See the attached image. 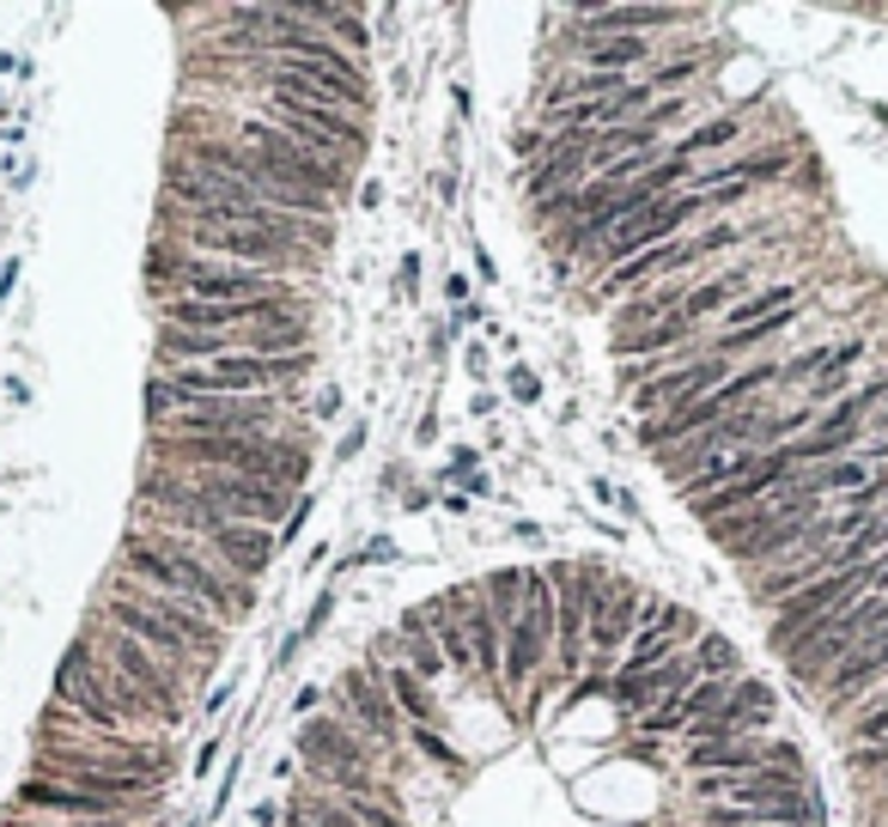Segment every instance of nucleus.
Returning a JSON list of instances; mask_svg holds the SVG:
<instances>
[{"instance_id": "obj_1", "label": "nucleus", "mask_w": 888, "mask_h": 827, "mask_svg": "<svg viewBox=\"0 0 888 827\" xmlns=\"http://www.w3.org/2000/svg\"><path fill=\"white\" fill-rule=\"evenodd\" d=\"M122 578L159 590V597L201 602L213 620H238V615H250V602H256V590L238 585L231 572H220V560H213L201 541L171 536V529H134V536L122 541Z\"/></svg>"}, {"instance_id": "obj_2", "label": "nucleus", "mask_w": 888, "mask_h": 827, "mask_svg": "<svg viewBox=\"0 0 888 827\" xmlns=\"http://www.w3.org/2000/svg\"><path fill=\"white\" fill-rule=\"evenodd\" d=\"M152 280H171V299H201V305H243V299H268V305H299L305 292L287 287V275L268 268H238V262H208L189 250H159L152 256Z\"/></svg>"}, {"instance_id": "obj_3", "label": "nucleus", "mask_w": 888, "mask_h": 827, "mask_svg": "<svg viewBox=\"0 0 888 827\" xmlns=\"http://www.w3.org/2000/svg\"><path fill=\"white\" fill-rule=\"evenodd\" d=\"M542 664H555V585L548 572H523V602H518V620L506 627V651H499V700H518Z\"/></svg>"}, {"instance_id": "obj_4", "label": "nucleus", "mask_w": 888, "mask_h": 827, "mask_svg": "<svg viewBox=\"0 0 888 827\" xmlns=\"http://www.w3.org/2000/svg\"><path fill=\"white\" fill-rule=\"evenodd\" d=\"M171 219H177V213H171ZM171 231L183 238L189 256H208V262L268 268V275L311 262V243L287 238V231H262V226H196V219H183V226H171Z\"/></svg>"}, {"instance_id": "obj_5", "label": "nucleus", "mask_w": 888, "mask_h": 827, "mask_svg": "<svg viewBox=\"0 0 888 827\" xmlns=\"http://www.w3.org/2000/svg\"><path fill=\"white\" fill-rule=\"evenodd\" d=\"M86 645H92V657L110 669V676H122L128 688H134L140 700L152 706V713H159L164 730H177V724H183V676H177V669H164L159 657L147 651V645H134L128 632H116V627L86 632Z\"/></svg>"}, {"instance_id": "obj_6", "label": "nucleus", "mask_w": 888, "mask_h": 827, "mask_svg": "<svg viewBox=\"0 0 888 827\" xmlns=\"http://www.w3.org/2000/svg\"><path fill=\"white\" fill-rule=\"evenodd\" d=\"M335 718H341L347 730L371 748V755L402 748V718H396L390 694H383V681H378V664L341 669V681H335Z\"/></svg>"}, {"instance_id": "obj_7", "label": "nucleus", "mask_w": 888, "mask_h": 827, "mask_svg": "<svg viewBox=\"0 0 888 827\" xmlns=\"http://www.w3.org/2000/svg\"><path fill=\"white\" fill-rule=\"evenodd\" d=\"M104 627L128 632V639H134V645H147V651L159 657L164 669H177V676H183V681H189V669H196L201 657H208V651H201V645L189 639L183 627H171V620H164V615H152V609H140V602L116 597V590H110V602H104Z\"/></svg>"}, {"instance_id": "obj_8", "label": "nucleus", "mask_w": 888, "mask_h": 827, "mask_svg": "<svg viewBox=\"0 0 888 827\" xmlns=\"http://www.w3.org/2000/svg\"><path fill=\"white\" fill-rule=\"evenodd\" d=\"M737 378L730 371V359H688V366H676V371H658V378H646L633 390V414H651V408H669V420H681L688 408H700L712 390H725V383Z\"/></svg>"}, {"instance_id": "obj_9", "label": "nucleus", "mask_w": 888, "mask_h": 827, "mask_svg": "<svg viewBox=\"0 0 888 827\" xmlns=\"http://www.w3.org/2000/svg\"><path fill=\"white\" fill-rule=\"evenodd\" d=\"M700 213H706V207H700V196H663V201L639 207L633 219H621V226H615L609 238L597 243V256H602V262H615V268H621L627 256L651 250V243H676V231L688 226V219H700Z\"/></svg>"}, {"instance_id": "obj_10", "label": "nucleus", "mask_w": 888, "mask_h": 827, "mask_svg": "<svg viewBox=\"0 0 888 827\" xmlns=\"http://www.w3.org/2000/svg\"><path fill=\"white\" fill-rule=\"evenodd\" d=\"M865 590H870V560H865V566H852V572H828V578H816V585H804L797 597H785L779 609H774V627H767V645H774V651L785 657V651H791V639L809 627V620H816V615H828L840 597H865Z\"/></svg>"}, {"instance_id": "obj_11", "label": "nucleus", "mask_w": 888, "mask_h": 827, "mask_svg": "<svg viewBox=\"0 0 888 827\" xmlns=\"http://www.w3.org/2000/svg\"><path fill=\"white\" fill-rule=\"evenodd\" d=\"M548 585H555V669L566 681H578L590 669V620H585V585H578V572H566L555 566L548 572Z\"/></svg>"}, {"instance_id": "obj_12", "label": "nucleus", "mask_w": 888, "mask_h": 827, "mask_svg": "<svg viewBox=\"0 0 888 827\" xmlns=\"http://www.w3.org/2000/svg\"><path fill=\"white\" fill-rule=\"evenodd\" d=\"M299 755L311 760V773H371V767H378V755H371V748L359 743V736L347 730L335 713L329 718H305Z\"/></svg>"}, {"instance_id": "obj_13", "label": "nucleus", "mask_w": 888, "mask_h": 827, "mask_svg": "<svg viewBox=\"0 0 888 827\" xmlns=\"http://www.w3.org/2000/svg\"><path fill=\"white\" fill-rule=\"evenodd\" d=\"M19 809H49V816H68L80 827H116V816H122V804L92 797V791H80V785L43 779V773H31V779L19 785Z\"/></svg>"}, {"instance_id": "obj_14", "label": "nucleus", "mask_w": 888, "mask_h": 827, "mask_svg": "<svg viewBox=\"0 0 888 827\" xmlns=\"http://www.w3.org/2000/svg\"><path fill=\"white\" fill-rule=\"evenodd\" d=\"M378 664V681H383V694H390V706H396V718H402V730L408 724H427V730H439V700H432V688L415 676V669H402V664H383V657H371Z\"/></svg>"}, {"instance_id": "obj_15", "label": "nucleus", "mask_w": 888, "mask_h": 827, "mask_svg": "<svg viewBox=\"0 0 888 827\" xmlns=\"http://www.w3.org/2000/svg\"><path fill=\"white\" fill-rule=\"evenodd\" d=\"M578 24H590V37H627V31H658V24H688L700 12L688 7H597V12H572Z\"/></svg>"}, {"instance_id": "obj_16", "label": "nucleus", "mask_w": 888, "mask_h": 827, "mask_svg": "<svg viewBox=\"0 0 888 827\" xmlns=\"http://www.w3.org/2000/svg\"><path fill=\"white\" fill-rule=\"evenodd\" d=\"M688 767H694V779L700 773H718V779H749V773H761L767 767V748L755 743H694L688 748Z\"/></svg>"}, {"instance_id": "obj_17", "label": "nucleus", "mask_w": 888, "mask_h": 827, "mask_svg": "<svg viewBox=\"0 0 888 827\" xmlns=\"http://www.w3.org/2000/svg\"><path fill=\"white\" fill-rule=\"evenodd\" d=\"M742 287H749V268H730V275H718L712 287H694L688 299L676 305V317L688 322V329H700V322L712 317V310H730V305H737V292H742Z\"/></svg>"}, {"instance_id": "obj_18", "label": "nucleus", "mask_w": 888, "mask_h": 827, "mask_svg": "<svg viewBox=\"0 0 888 827\" xmlns=\"http://www.w3.org/2000/svg\"><path fill=\"white\" fill-rule=\"evenodd\" d=\"M646 56H651V37H585L590 73H633Z\"/></svg>"}, {"instance_id": "obj_19", "label": "nucleus", "mask_w": 888, "mask_h": 827, "mask_svg": "<svg viewBox=\"0 0 888 827\" xmlns=\"http://www.w3.org/2000/svg\"><path fill=\"white\" fill-rule=\"evenodd\" d=\"M688 292L669 280V287H646V292H633V299H621V322H615V335H639V329H651V322H663L669 310H676Z\"/></svg>"}, {"instance_id": "obj_20", "label": "nucleus", "mask_w": 888, "mask_h": 827, "mask_svg": "<svg viewBox=\"0 0 888 827\" xmlns=\"http://www.w3.org/2000/svg\"><path fill=\"white\" fill-rule=\"evenodd\" d=\"M481 602H487V615L499 620V632L518 620V602H523V572L518 566H493V572L481 578Z\"/></svg>"}, {"instance_id": "obj_21", "label": "nucleus", "mask_w": 888, "mask_h": 827, "mask_svg": "<svg viewBox=\"0 0 888 827\" xmlns=\"http://www.w3.org/2000/svg\"><path fill=\"white\" fill-rule=\"evenodd\" d=\"M791 299H797V287H791V280H779V287H761V292H749V299H737L725 310V322H730V329H755V322H767L774 310H791Z\"/></svg>"}, {"instance_id": "obj_22", "label": "nucleus", "mask_w": 888, "mask_h": 827, "mask_svg": "<svg viewBox=\"0 0 888 827\" xmlns=\"http://www.w3.org/2000/svg\"><path fill=\"white\" fill-rule=\"evenodd\" d=\"M804 487H816V494H865V487H870V462L865 457L821 462V469L804 475Z\"/></svg>"}, {"instance_id": "obj_23", "label": "nucleus", "mask_w": 888, "mask_h": 827, "mask_svg": "<svg viewBox=\"0 0 888 827\" xmlns=\"http://www.w3.org/2000/svg\"><path fill=\"white\" fill-rule=\"evenodd\" d=\"M694 669H700L706 681H730V676L742 669V657H737V645H730L725 632L706 627V632H700V651H694Z\"/></svg>"}, {"instance_id": "obj_24", "label": "nucleus", "mask_w": 888, "mask_h": 827, "mask_svg": "<svg viewBox=\"0 0 888 827\" xmlns=\"http://www.w3.org/2000/svg\"><path fill=\"white\" fill-rule=\"evenodd\" d=\"M858 359H865V341H840V347H834V359L821 366V378H809V402H828V396L846 383V371H852Z\"/></svg>"}, {"instance_id": "obj_25", "label": "nucleus", "mask_w": 888, "mask_h": 827, "mask_svg": "<svg viewBox=\"0 0 888 827\" xmlns=\"http://www.w3.org/2000/svg\"><path fill=\"white\" fill-rule=\"evenodd\" d=\"M742 134V116H712L706 128H694L688 140L676 147V159H694V152H712V147H730V140Z\"/></svg>"}, {"instance_id": "obj_26", "label": "nucleus", "mask_w": 888, "mask_h": 827, "mask_svg": "<svg viewBox=\"0 0 888 827\" xmlns=\"http://www.w3.org/2000/svg\"><path fill=\"white\" fill-rule=\"evenodd\" d=\"M725 694H730V681H694V688L681 694V730L700 724V718H712L718 706H725Z\"/></svg>"}, {"instance_id": "obj_27", "label": "nucleus", "mask_w": 888, "mask_h": 827, "mask_svg": "<svg viewBox=\"0 0 888 827\" xmlns=\"http://www.w3.org/2000/svg\"><path fill=\"white\" fill-rule=\"evenodd\" d=\"M402 743H415V748H420V755H427V760H432V767H445V773H457V748H450V743H445V736H439V730H427V724H408V730H402Z\"/></svg>"}, {"instance_id": "obj_28", "label": "nucleus", "mask_w": 888, "mask_h": 827, "mask_svg": "<svg viewBox=\"0 0 888 827\" xmlns=\"http://www.w3.org/2000/svg\"><path fill=\"white\" fill-rule=\"evenodd\" d=\"M700 73V56H681V61H669V68H651L646 73V92L658 98V92H681V86Z\"/></svg>"}, {"instance_id": "obj_29", "label": "nucleus", "mask_w": 888, "mask_h": 827, "mask_svg": "<svg viewBox=\"0 0 888 827\" xmlns=\"http://www.w3.org/2000/svg\"><path fill=\"white\" fill-rule=\"evenodd\" d=\"M305 517H311V499H292V511H287V529H280V541H299Z\"/></svg>"}, {"instance_id": "obj_30", "label": "nucleus", "mask_w": 888, "mask_h": 827, "mask_svg": "<svg viewBox=\"0 0 888 827\" xmlns=\"http://www.w3.org/2000/svg\"><path fill=\"white\" fill-rule=\"evenodd\" d=\"M511 390H518V402H536V396H542V383H536L530 371L518 366V371H511Z\"/></svg>"}, {"instance_id": "obj_31", "label": "nucleus", "mask_w": 888, "mask_h": 827, "mask_svg": "<svg viewBox=\"0 0 888 827\" xmlns=\"http://www.w3.org/2000/svg\"><path fill=\"white\" fill-rule=\"evenodd\" d=\"M450 475H481V457H475L469 445H457V457H450Z\"/></svg>"}, {"instance_id": "obj_32", "label": "nucleus", "mask_w": 888, "mask_h": 827, "mask_svg": "<svg viewBox=\"0 0 888 827\" xmlns=\"http://www.w3.org/2000/svg\"><path fill=\"white\" fill-rule=\"evenodd\" d=\"M359 445H366V426H353V432L335 445V462H347V457H359Z\"/></svg>"}, {"instance_id": "obj_33", "label": "nucleus", "mask_w": 888, "mask_h": 827, "mask_svg": "<svg viewBox=\"0 0 888 827\" xmlns=\"http://www.w3.org/2000/svg\"><path fill=\"white\" fill-rule=\"evenodd\" d=\"M323 700H329L323 688H299V700H292V713H305V718H311V713H317V706H323Z\"/></svg>"}, {"instance_id": "obj_34", "label": "nucleus", "mask_w": 888, "mask_h": 827, "mask_svg": "<svg viewBox=\"0 0 888 827\" xmlns=\"http://www.w3.org/2000/svg\"><path fill=\"white\" fill-rule=\"evenodd\" d=\"M870 590H877V597H888V554H877V560H870Z\"/></svg>"}, {"instance_id": "obj_35", "label": "nucleus", "mask_w": 888, "mask_h": 827, "mask_svg": "<svg viewBox=\"0 0 888 827\" xmlns=\"http://www.w3.org/2000/svg\"><path fill=\"white\" fill-rule=\"evenodd\" d=\"M329 609H335V597H317V609H311V620H305V632H323Z\"/></svg>"}, {"instance_id": "obj_36", "label": "nucleus", "mask_w": 888, "mask_h": 827, "mask_svg": "<svg viewBox=\"0 0 888 827\" xmlns=\"http://www.w3.org/2000/svg\"><path fill=\"white\" fill-rule=\"evenodd\" d=\"M445 292H450V305H469V275H450Z\"/></svg>"}, {"instance_id": "obj_37", "label": "nucleus", "mask_w": 888, "mask_h": 827, "mask_svg": "<svg viewBox=\"0 0 888 827\" xmlns=\"http://www.w3.org/2000/svg\"><path fill=\"white\" fill-rule=\"evenodd\" d=\"M415 275H420V256L408 250V256H402V287H408V299H415Z\"/></svg>"}, {"instance_id": "obj_38", "label": "nucleus", "mask_w": 888, "mask_h": 827, "mask_svg": "<svg viewBox=\"0 0 888 827\" xmlns=\"http://www.w3.org/2000/svg\"><path fill=\"white\" fill-rule=\"evenodd\" d=\"M590 499H602V506H621V494H615V487L602 481V475H597V481H590Z\"/></svg>"}, {"instance_id": "obj_39", "label": "nucleus", "mask_w": 888, "mask_h": 827, "mask_svg": "<svg viewBox=\"0 0 888 827\" xmlns=\"http://www.w3.org/2000/svg\"><path fill=\"white\" fill-rule=\"evenodd\" d=\"M213 760H220V736H213V743L196 755V773H213Z\"/></svg>"}, {"instance_id": "obj_40", "label": "nucleus", "mask_w": 888, "mask_h": 827, "mask_svg": "<svg viewBox=\"0 0 888 827\" xmlns=\"http://www.w3.org/2000/svg\"><path fill=\"white\" fill-rule=\"evenodd\" d=\"M335 408H341V390H323V396H317V420H329Z\"/></svg>"}, {"instance_id": "obj_41", "label": "nucleus", "mask_w": 888, "mask_h": 827, "mask_svg": "<svg viewBox=\"0 0 888 827\" xmlns=\"http://www.w3.org/2000/svg\"><path fill=\"white\" fill-rule=\"evenodd\" d=\"M865 432H882V438H888V396H882V408L865 420Z\"/></svg>"}, {"instance_id": "obj_42", "label": "nucleus", "mask_w": 888, "mask_h": 827, "mask_svg": "<svg viewBox=\"0 0 888 827\" xmlns=\"http://www.w3.org/2000/svg\"><path fill=\"white\" fill-rule=\"evenodd\" d=\"M7 827H56V821H31V816H12Z\"/></svg>"}, {"instance_id": "obj_43", "label": "nucleus", "mask_w": 888, "mask_h": 827, "mask_svg": "<svg viewBox=\"0 0 888 827\" xmlns=\"http://www.w3.org/2000/svg\"><path fill=\"white\" fill-rule=\"evenodd\" d=\"M189 827H196V821H189Z\"/></svg>"}]
</instances>
